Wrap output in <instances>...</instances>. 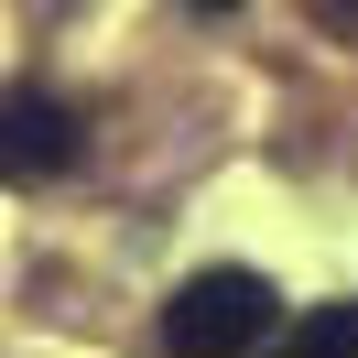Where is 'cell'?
Returning a JSON list of instances; mask_svg holds the SVG:
<instances>
[{
  "mask_svg": "<svg viewBox=\"0 0 358 358\" xmlns=\"http://www.w3.org/2000/svg\"><path fill=\"white\" fill-rule=\"evenodd\" d=\"M185 11H239V0H185Z\"/></svg>",
  "mask_w": 358,
  "mask_h": 358,
  "instance_id": "obj_5",
  "label": "cell"
},
{
  "mask_svg": "<svg viewBox=\"0 0 358 358\" xmlns=\"http://www.w3.org/2000/svg\"><path fill=\"white\" fill-rule=\"evenodd\" d=\"M271 358H358V304H315L304 326H282Z\"/></svg>",
  "mask_w": 358,
  "mask_h": 358,
  "instance_id": "obj_3",
  "label": "cell"
},
{
  "mask_svg": "<svg viewBox=\"0 0 358 358\" xmlns=\"http://www.w3.org/2000/svg\"><path fill=\"white\" fill-rule=\"evenodd\" d=\"M87 152V120L55 87H0V185H55Z\"/></svg>",
  "mask_w": 358,
  "mask_h": 358,
  "instance_id": "obj_2",
  "label": "cell"
},
{
  "mask_svg": "<svg viewBox=\"0 0 358 358\" xmlns=\"http://www.w3.org/2000/svg\"><path fill=\"white\" fill-rule=\"evenodd\" d=\"M271 326H282V293H271L261 271L217 261V271H196V282H174V304H163V358H250Z\"/></svg>",
  "mask_w": 358,
  "mask_h": 358,
  "instance_id": "obj_1",
  "label": "cell"
},
{
  "mask_svg": "<svg viewBox=\"0 0 358 358\" xmlns=\"http://www.w3.org/2000/svg\"><path fill=\"white\" fill-rule=\"evenodd\" d=\"M304 11H315L326 33H358V0H304Z\"/></svg>",
  "mask_w": 358,
  "mask_h": 358,
  "instance_id": "obj_4",
  "label": "cell"
}]
</instances>
